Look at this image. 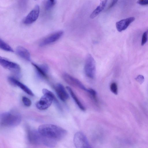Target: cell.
I'll return each instance as SVG.
<instances>
[{
  "label": "cell",
  "instance_id": "1",
  "mask_svg": "<svg viewBox=\"0 0 148 148\" xmlns=\"http://www.w3.org/2000/svg\"><path fill=\"white\" fill-rule=\"evenodd\" d=\"M38 130L43 136L57 141L63 138L67 134V131L64 128L51 124L40 125L38 127Z\"/></svg>",
  "mask_w": 148,
  "mask_h": 148
},
{
  "label": "cell",
  "instance_id": "2",
  "mask_svg": "<svg viewBox=\"0 0 148 148\" xmlns=\"http://www.w3.org/2000/svg\"><path fill=\"white\" fill-rule=\"evenodd\" d=\"M21 119V115L17 112H3L0 114V125L7 127H15L20 123Z\"/></svg>",
  "mask_w": 148,
  "mask_h": 148
},
{
  "label": "cell",
  "instance_id": "3",
  "mask_svg": "<svg viewBox=\"0 0 148 148\" xmlns=\"http://www.w3.org/2000/svg\"><path fill=\"white\" fill-rule=\"evenodd\" d=\"M42 92L43 95L36 103V106L37 109L40 110L47 109L51 106L53 100H54L55 103L59 108H60L58 100L51 91L44 88L42 89Z\"/></svg>",
  "mask_w": 148,
  "mask_h": 148
},
{
  "label": "cell",
  "instance_id": "4",
  "mask_svg": "<svg viewBox=\"0 0 148 148\" xmlns=\"http://www.w3.org/2000/svg\"><path fill=\"white\" fill-rule=\"evenodd\" d=\"M96 70L95 61L92 56L88 54L86 57L84 64L85 73L87 77L93 79L95 77Z\"/></svg>",
  "mask_w": 148,
  "mask_h": 148
},
{
  "label": "cell",
  "instance_id": "5",
  "mask_svg": "<svg viewBox=\"0 0 148 148\" xmlns=\"http://www.w3.org/2000/svg\"><path fill=\"white\" fill-rule=\"evenodd\" d=\"M73 143L76 148H92L86 136L81 132H78L75 134Z\"/></svg>",
  "mask_w": 148,
  "mask_h": 148
},
{
  "label": "cell",
  "instance_id": "6",
  "mask_svg": "<svg viewBox=\"0 0 148 148\" xmlns=\"http://www.w3.org/2000/svg\"><path fill=\"white\" fill-rule=\"evenodd\" d=\"M27 135L28 140L31 143L35 145L42 144L43 136L38 130L29 128L27 130Z\"/></svg>",
  "mask_w": 148,
  "mask_h": 148
},
{
  "label": "cell",
  "instance_id": "7",
  "mask_svg": "<svg viewBox=\"0 0 148 148\" xmlns=\"http://www.w3.org/2000/svg\"><path fill=\"white\" fill-rule=\"evenodd\" d=\"M62 78L64 80L69 84L87 91L88 88L82 83L79 79L70 74L66 73H64L62 75Z\"/></svg>",
  "mask_w": 148,
  "mask_h": 148
},
{
  "label": "cell",
  "instance_id": "8",
  "mask_svg": "<svg viewBox=\"0 0 148 148\" xmlns=\"http://www.w3.org/2000/svg\"><path fill=\"white\" fill-rule=\"evenodd\" d=\"M63 31H59L55 32L47 36L40 42L39 45L43 47L53 43L59 40L63 35Z\"/></svg>",
  "mask_w": 148,
  "mask_h": 148
},
{
  "label": "cell",
  "instance_id": "9",
  "mask_svg": "<svg viewBox=\"0 0 148 148\" xmlns=\"http://www.w3.org/2000/svg\"><path fill=\"white\" fill-rule=\"evenodd\" d=\"M0 64L4 68L16 73H18L20 67L18 64L3 57H0Z\"/></svg>",
  "mask_w": 148,
  "mask_h": 148
},
{
  "label": "cell",
  "instance_id": "10",
  "mask_svg": "<svg viewBox=\"0 0 148 148\" xmlns=\"http://www.w3.org/2000/svg\"><path fill=\"white\" fill-rule=\"evenodd\" d=\"M39 13V7L38 5H36L25 18L23 20V23L29 25L33 23L38 18Z\"/></svg>",
  "mask_w": 148,
  "mask_h": 148
},
{
  "label": "cell",
  "instance_id": "11",
  "mask_svg": "<svg viewBox=\"0 0 148 148\" xmlns=\"http://www.w3.org/2000/svg\"><path fill=\"white\" fill-rule=\"evenodd\" d=\"M56 92L59 99L64 102L69 98V96L64 86L60 83L57 84L55 86Z\"/></svg>",
  "mask_w": 148,
  "mask_h": 148
},
{
  "label": "cell",
  "instance_id": "12",
  "mask_svg": "<svg viewBox=\"0 0 148 148\" xmlns=\"http://www.w3.org/2000/svg\"><path fill=\"white\" fill-rule=\"evenodd\" d=\"M8 79L11 84L19 87L27 94L32 96L34 95L32 91L27 86L15 78L9 77H8Z\"/></svg>",
  "mask_w": 148,
  "mask_h": 148
},
{
  "label": "cell",
  "instance_id": "13",
  "mask_svg": "<svg viewBox=\"0 0 148 148\" xmlns=\"http://www.w3.org/2000/svg\"><path fill=\"white\" fill-rule=\"evenodd\" d=\"M135 19V18L132 17L121 20L117 22L116 24L117 29L119 32L125 30Z\"/></svg>",
  "mask_w": 148,
  "mask_h": 148
},
{
  "label": "cell",
  "instance_id": "14",
  "mask_svg": "<svg viewBox=\"0 0 148 148\" xmlns=\"http://www.w3.org/2000/svg\"><path fill=\"white\" fill-rule=\"evenodd\" d=\"M32 64L40 76L44 78L47 77V73L48 68L46 65L44 64L38 65L34 63H32Z\"/></svg>",
  "mask_w": 148,
  "mask_h": 148
},
{
  "label": "cell",
  "instance_id": "15",
  "mask_svg": "<svg viewBox=\"0 0 148 148\" xmlns=\"http://www.w3.org/2000/svg\"><path fill=\"white\" fill-rule=\"evenodd\" d=\"M16 52L17 55L23 59L27 61L30 60V53L25 48L21 46H18L16 49Z\"/></svg>",
  "mask_w": 148,
  "mask_h": 148
},
{
  "label": "cell",
  "instance_id": "16",
  "mask_svg": "<svg viewBox=\"0 0 148 148\" xmlns=\"http://www.w3.org/2000/svg\"><path fill=\"white\" fill-rule=\"evenodd\" d=\"M66 89L69 93L71 97L78 106V108L82 111H84L86 110L85 107L79 100L73 91L70 87L66 86Z\"/></svg>",
  "mask_w": 148,
  "mask_h": 148
},
{
  "label": "cell",
  "instance_id": "17",
  "mask_svg": "<svg viewBox=\"0 0 148 148\" xmlns=\"http://www.w3.org/2000/svg\"><path fill=\"white\" fill-rule=\"evenodd\" d=\"M107 1H102L99 5L91 13L90 17L92 19L97 16L105 8L106 5Z\"/></svg>",
  "mask_w": 148,
  "mask_h": 148
},
{
  "label": "cell",
  "instance_id": "18",
  "mask_svg": "<svg viewBox=\"0 0 148 148\" xmlns=\"http://www.w3.org/2000/svg\"><path fill=\"white\" fill-rule=\"evenodd\" d=\"M0 48L5 51L10 52H14L12 48L1 38L0 39Z\"/></svg>",
  "mask_w": 148,
  "mask_h": 148
},
{
  "label": "cell",
  "instance_id": "19",
  "mask_svg": "<svg viewBox=\"0 0 148 148\" xmlns=\"http://www.w3.org/2000/svg\"><path fill=\"white\" fill-rule=\"evenodd\" d=\"M86 92L89 94L95 103H97L98 101L96 91L92 88H88Z\"/></svg>",
  "mask_w": 148,
  "mask_h": 148
},
{
  "label": "cell",
  "instance_id": "20",
  "mask_svg": "<svg viewBox=\"0 0 148 148\" xmlns=\"http://www.w3.org/2000/svg\"><path fill=\"white\" fill-rule=\"evenodd\" d=\"M56 3V1L55 0L45 1L44 5L45 9L47 10H50L55 5Z\"/></svg>",
  "mask_w": 148,
  "mask_h": 148
},
{
  "label": "cell",
  "instance_id": "21",
  "mask_svg": "<svg viewBox=\"0 0 148 148\" xmlns=\"http://www.w3.org/2000/svg\"><path fill=\"white\" fill-rule=\"evenodd\" d=\"M110 89L111 92L115 95L118 94V90L117 86L114 82L111 83L110 86Z\"/></svg>",
  "mask_w": 148,
  "mask_h": 148
},
{
  "label": "cell",
  "instance_id": "22",
  "mask_svg": "<svg viewBox=\"0 0 148 148\" xmlns=\"http://www.w3.org/2000/svg\"><path fill=\"white\" fill-rule=\"evenodd\" d=\"M22 101L24 105L26 106L29 107L31 105L32 102L31 100L27 97H23Z\"/></svg>",
  "mask_w": 148,
  "mask_h": 148
},
{
  "label": "cell",
  "instance_id": "23",
  "mask_svg": "<svg viewBox=\"0 0 148 148\" xmlns=\"http://www.w3.org/2000/svg\"><path fill=\"white\" fill-rule=\"evenodd\" d=\"M148 32L146 31L142 35L141 45H143L147 42V40Z\"/></svg>",
  "mask_w": 148,
  "mask_h": 148
},
{
  "label": "cell",
  "instance_id": "24",
  "mask_svg": "<svg viewBox=\"0 0 148 148\" xmlns=\"http://www.w3.org/2000/svg\"><path fill=\"white\" fill-rule=\"evenodd\" d=\"M135 79L140 84H141L144 81V77L143 75H139L135 78Z\"/></svg>",
  "mask_w": 148,
  "mask_h": 148
},
{
  "label": "cell",
  "instance_id": "25",
  "mask_svg": "<svg viewBox=\"0 0 148 148\" xmlns=\"http://www.w3.org/2000/svg\"><path fill=\"white\" fill-rule=\"evenodd\" d=\"M137 3L138 4L142 5H148V0H138Z\"/></svg>",
  "mask_w": 148,
  "mask_h": 148
},
{
  "label": "cell",
  "instance_id": "26",
  "mask_svg": "<svg viewBox=\"0 0 148 148\" xmlns=\"http://www.w3.org/2000/svg\"><path fill=\"white\" fill-rule=\"evenodd\" d=\"M117 1L116 0L112 1L110 4L109 5L107 10L110 9L117 2Z\"/></svg>",
  "mask_w": 148,
  "mask_h": 148
},
{
  "label": "cell",
  "instance_id": "27",
  "mask_svg": "<svg viewBox=\"0 0 148 148\" xmlns=\"http://www.w3.org/2000/svg\"><path fill=\"white\" fill-rule=\"evenodd\" d=\"M147 31L148 32V30Z\"/></svg>",
  "mask_w": 148,
  "mask_h": 148
}]
</instances>
